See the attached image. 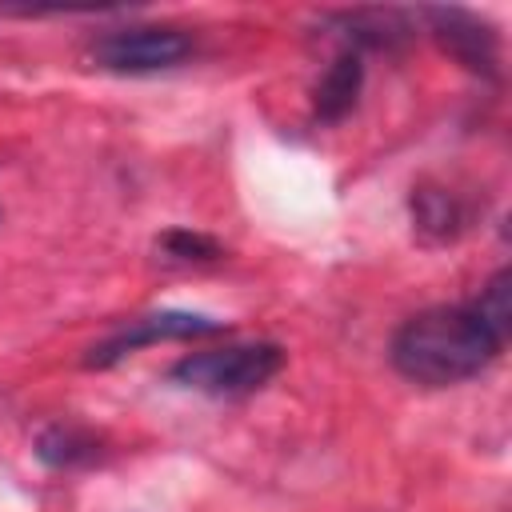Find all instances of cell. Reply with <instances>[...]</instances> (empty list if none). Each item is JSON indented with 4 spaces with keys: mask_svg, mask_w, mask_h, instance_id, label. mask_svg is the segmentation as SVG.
<instances>
[{
    "mask_svg": "<svg viewBox=\"0 0 512 512\" xmlns=\"http://www.w3.org/2000/svg\"><path fill=\"white\" fill-rule=\"evenodd\" d=\"M500 348L504 336L476 312V304H436L396 328L388 356L412 384L448 388L480 376Z\"/></svg>",
    "mask_w": 512,
    "mask_h": 512,
    "instance_id": "1",
    "label": "cell"
},
{
    "mask_svg": "<svg viewBox=\"0 0 512 512\" xmlns=\"http://www.w3.org/2000/svg\"><path fill=\"white\" fill-rule=\"evenodd\" d=\"M280 368H284V348L256 340V344H228V348L192 352L168 368V380L176 388H188V392L232 400V396H248L256 388H264Z\"/></svg>",
    "mask_w": 512,
    "mask_h": 512,
    "instance_id": "2",
    "label": "cell"
},
{
    "mask_svg": "<svg viewBox=\"0 0 512 512\" xmlns=\"http://www.w3.org/2000/svg\"><path fill=\"white\" fill-rule=\"evenodd\" d=\"M192 56V36L168 24H128L100 32L88 44V60L116 76H156Z\"/></svg>",
    "mask_w": 512,
    "mask_h": 512,
    "instance_id": "3",
    "label": "cell"
},
{
    "mask_svg": "<svg viewBox=\"0 0 512 512\" xmlns=\"http://www.w3.org/2000/svg\"><path fill=\"white\" fill-rule=\"evenodd\" d=\"M224 324L212 320V316H200V312H180V308H164V312H148V316H136L128 320L124 328H116L108 340H100L96 348H88L84 364L88 368H112L120 364L124 356H132L136 348H148V344H160V340H192V336H212L220 332Z\"/></svg>",
    "mask_w": 512,
    "mask_h": 512,
    "instance_id": "4",
    "label": "cell"
},
{
    "mask_svg": "<svg viewBox=\"0 0 512 512\" xmlns=\"http://www.w3.org/2000/svg\"><path fill=\"white\" fill-rule=\"evenodd\" d=\"M420 16L428 20V32L436 36V44L460 68L496 80V72H500V40H496L488 20H480L468 8H424Z\"/></svg>",
    "mask_w": 512,
    "mask_h": 512,
    "instance_id": "5",
    "label": "cell"
},
{
    "mask_svg": "<svg viewBox=\"0 0 512 512\" xmlns=\"http://www.w3.org/2000/svg\"><path fill=\"white\" fill-rule=\"evenodd\" d=\"M360 88H364V56L356 48H340L332 56V64L324 68V76L316 80V92H312L316 120H324V124L344 120L356 108Z\"/></svg>",
    "mask_w": 512,
    "mask_h": 512,
    "instance_id": "6",
    "label": "cell"
},
{
    "mask_svg": "<svg viewBox=\"0 0 512 512\" xmlns=\"http://www.w3.org/2000/svg\"><path fill=\"white\" fill-rule=\"evenodd\" d=\"M408 208H412V224H416V232L428 236V240H452V236L464 228V212H460L456 196L444 192V188H432V184L412 188Z\"/></svg>",
    "mask_w": 512,
    "mask_h": 512,
    "instance_id": "7",
    "label": "cell"
},
{
    "mask_svg": "<svg viewBox=\"0 0 512 512\" xmlns=\"http://www.w3.org/2000/svg\"><path fill=\"white\" fill-rule=\"evenodd\" d=\"M36 456L48 464V468H76V464H88L96 460V440L72 424H52L40 432L36 440Z\"/></svg>",
    "mask_w": 512,
    "mask_h": 512,
    "instance_id": "8",
    "label": "cell"
},
{
    "mask_svg": "<svg viewBox=\"0 0 512 512\" xmlns=\"http://www.w3.org/2000/svg\"><path fill=\"white\" fill-rule=\"evenodd\" d=\"M156 248L168 256V260H180V264H208L220 256V244L204 232H188V228H172L156 240Z\"/></svg>",
    "mask_w": 512,
    "mask_h": 512,
    "instance_id": "9",
    "label": "cell"
},
{
    "mask_svg": "<svg viewBox=\"0 0 512 512\" xmlns=\"http://www.w3.org/2000/svg\"><path fill=\"white\" fill-rule=\"evenodd\" d=\"M476 304V312L500 332V336H508V324H512V288H508V268H500L484 288H480V296L472 300Z\"/></svg>",
    "mask_w": 512,
    "mask_h": 512,
    "instance_id": "10",
    "label": "cell"
}]
</instances>
